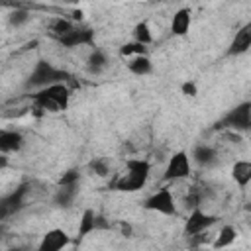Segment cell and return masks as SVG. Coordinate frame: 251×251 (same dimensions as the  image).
Wrapping results in <instances>:
<instances>
[{"label": "cell", "instance_id": "6da1fadb", "mask_svg": "<svg viewBox=\"0 0 251 251\" xmlns=\"http://www.w3.org/2000/svg\"><path fill=\"white\" fill-rule=\"evenodd\" d=\"M151 165L145 159H127L124 165V171L114 180V190L120 192H137L141 190L149 180Z\"/></svg>", "mask_w": 251, "mask_h": 251}, {"label": "cell", "instance_id": "7a4b0ae2", "mask_svg": "<svg viewBox=\"0 0 251 251\" xmlns=\"http://www.w3.org/2000/svg\"><path fill=\"white\" fill-rule=\"evenodd\" d=\"M69 98H71V90L65 82L49 84L45 88L35 90V94H31L35 110H43V112H63V110H67Z\"/></svg>", "mask_w": 251, "mask_h": 251}, {"label": "cell", "instance_id": "3957f363", "mask_svg": "<svg viewBox=\"0 0 251 251\" xmlns=\"http://www.w3.org/2000/svg\"><path fill=\"white\" fill-rule=\"evenodd\" d=\"M69 78V75L63 71V69H57L55 65H51L49 61L45 59H39L33 67V71L29 73L27 80H25V86L27 88H45L49 84H57V82H65Z\"/></svg>", "mask_w": 251, "mask_h": 251}, {"label": "cell", "instance_id": "277c9868", "mask_svg": "<svg viewBox=\"0 0 251 251\" xmlns=\"http://www.w3.org/2000/svg\"><path fill=\"white\" fill-rule=\"evenodd\" d=\"M218 129H231V131H247L251 127V102H241L231 108L218 124Z\"/></svg>", "mask_w": 251, "mask_h": 251}, {"label": "cell", "instance_id": "5b68a950", "mask_svg": "<svg viewBox=\"0 0 251 251\" xmlns=\"http://www.w3.org/2000/svg\"><path fill=\"white\" fill-rule=\"evenodd\" d=\"M143 208L149 212L163 214V216H175L176 214V202H175V196H173L169 186H161L151 196H147L143 202Z\"/></svg>", "mask_w": 251, "mask_h": 251}, {"label": "cell", "instance_id": "8992f818", "mask_svg": "<svg viewBox=\"0 0 251 251\" xmlns=\"http://www.w3.org/2000/svg\"><path fill=\"white\" fill-rule=\"evenodd\" d=\"M190 173H192V159H190V155H188L186 151H176V153L169 159V163H167V167H165L163 178H165L167 182H176V180L188 178Z\"/></svg>", "mask_w": 251, "mask_h": 251}, {"label": "cell", "instance_id": "52a82bcc", "mask_svg": "<svg viewBox=\"0 0 251 251\" xmlns=\"http://www.w3.org/2000/svg\"><path fill=\"white\" fill-rule=\"evenodd\" d=\"M216 216L204 212L202 208H192L186 222H184V235L190 239L194 235H200V233H206L214 224H216Z\"/></svg>", "mask_w": 251, "mask_h": 251}, {"label": "cell", "instance_id": "ba28073f", "mask_svg": "<svg viewBox=\"0 0 251 251\" xmlns=\"http://www.w3.org/2000/svg\"><path fill=\"white\" fill-rule=\"evenodd\" d=\"M27 186H29V184H20L16 190H12L10 194H6V196L0 198V222L12 218L14 214H18V212L25 206Z\"/></svg>", "mask_w": 251, "mask_h": 251}, {"label": "cell", "instance_id": "9c48e42d", "mask_svg": "<svg viewBox=\"0 0 251 251\" xmlns=\"http://www.w3.org/2000/svg\"><path fill=\"white\" fill-rule=\"evenodd\" d=\"M65 47H82V45H94V29L82 24H73V27L57 39Z\"/></svg>", "mask_w": 251, "mask_h": 251}, {"label": "cell", "instance_id": "30bf717a", "mask_svg": "<svg viewBox=\"0 0 251 251\" xmlns=\"http://www.w3.org/2000/svg\"><path fill=\"white\" fill-rule=\"evenodd\" d=\"M69 245H71V235L63 227H51L41 235L35 251H63Z\"/></svg>", "mask_w": 251, "mask_h": 251}, {"label": "cell", "instance_id": "8fae6325", "mask_svg": "<svg viewBox=\"0 0 251 251\" xmlns=\"http://www.w3.org/2000/svg\"><path fill=\"white\" fill-rule=\"evenodd\" d=\"M102 216H98L94 210L86 208L82 214H80V220H78V229H76V243H80L86 235H90L92 231L104 227L106 224H102Z\"/></svg>", "mask_w": 251, "mask_h": 251}, {"label": "cell", "instance_id": "7c38bea8", "mask_svg": "<svg viewBox=\"0 0 251 251\" xmlns=\"http://www.w3.org/2000/svg\"><path fill=\"white\" fill-rule=\"evenodd\" d=\"M249 47H251V24H245L243 27H239V31H235V37L227 47V55H243L249 51Z\"/></svg>", "mask_w": 251, "mask_h": 251}, {"label": "cell", "instance_id": "4fadbf2b", "mask_svg": "<svg viewBox=\"0 0 251 251\" xmlns=\"http://www.w3.org/2000/svg\"><path fill=\"white\" fill-rule=\"evenodd\" d=\"M24 145V135L16 129H0V153L10 155L20 151Z\"/></svg>", "mask_w": 251, "mask_h": 251}, {"label": "cell", "instance_id": "5bb4252c", "mask_svg": "<svg viewBox=\"0 0 251 251\" xmlns=\"http://www.w3.org/2000/svg\"><path fill=\"white\" fill-rule=\"evenodd\" d=\"M190 24H192V14L188 8H180L173 14V20H171V33L176 35V37H182L188 33L190 29Z\"/></svg>", "mask_w": 251, "mask_h": 251}, {"label": "cell", "instance_id": "9a60e30c", "mask_svg": "<svg viewBox=\"0 0 251 251\" xmlns=\"http://www.w3.org/2000/svg\"><path fill=\"white\" fill-rule=\"evenodd\" d=\"M235 239H237V229L233 226H224V227H220L216 239L212 241V249L214 251L227 249V247H231L235 243Z\"/></svg>", "mask_w": 251, "mask_h": 251}, {"label": "cell", "instance_id": "2e32d148", "mask_svg": "<svg viewBox=\"0 0 251 251\" xmlns=\"http://www.w3.org/2000/svg\"><path fill=\"white\" fill-rule=\"evenodd\" d=\"M126 65H127V71L135 76H145L153 71V63L147 55H137V57L126 59Z\"/></svg>", "mask_w": 251, "mask_h": 251}, {"label": "cell", "instance_id": "e0dca14e", "mask_svg": "<svg viewBox=\"0 0 251 251\" xmlns=\"http://www.w3.org/2000/svg\"><path fill=\"white\" fill-rule=\"evenodd\" d=\"M231 178H233L241 188H245V186L251 182V163L245 161V159L235 161L233 167H231Z\"/></svg>", "mask_w": 251, "mask_h": 251}, {"label": "cell", "instance_id": "ac0fdd59", "mask_svg": "<svg viewBox=\"0 0 251 251\" xmlns=\"http://www.w3.org/2000/svg\"><path fill=\"white\" fill-rule=\"evenodd\" d=\"M76 194H78V184H71V186H59L57 188V192H55V204L57 206H61V208H69L73 202H75V198H76Z\"/></svg>", "mask_w": 251, "mask_h": 251}, {"label": "cell", "instance_id": "d6986e66", "mask_svg": "<svg viewBox=\"0 0 251 251\" xmlns=\"http://www.w3.org/2000/svg\"><path fill=\"white\" fill-rule=\"evenodd\" d=\"M106 65H108L106 53H104L102 49L94 47V49H92V53H90V55H88V59H86V69H88L90 73L98 75V73H102V71L106 69Z\"/></svg>", "mask_w": 251, "mask_h": 251}, {"label": "cell", "instance_id": "ffe728a7", "mask_svg": "<svg viewBox=\"0 0 251 251\" xmlns=\"http://www.w3.org/2000/svg\"><path fill=\"white\" fill-rule=\"evenodd\" d=\"M133 41H135V43H141V45H145V47L153 41L151 27H149V24H147L145 20H141V22H137V24L133 25Z\"/></svg>", "mask_w": 251, "mask_h": 251}, {"label": "cell", "instance_id": "44dd1931", "mask_svg": "<svg viewBox=\"0 0 251 251\" xmlns=\"http://www.w3.org/2000/svg\"><path fill=\"white\" fill-rule=\"evenodd\" d=\"M198 165H212L216 161V149L210 147V145H198L194 151H192V157Z\"/></svg>", "mask_w": 251, "mask_h": 251}, {"label": "cell", "instance_id": "7402d4cb", "mask_svg": "<svg viewBox=\"0 0 251 251\" xmlns=\"http://www.w3.org/2000/svg\"><path fill=\"white\" fill-rule=\"evenodd\" d=\"M120 55L126 57V59H131V57H137V55H147V47L141 45V43L129 41V43H124L120 47Z\"/></svg>", "mask_w": 251, "mask_h": 251}, {"label": "cell", "instance_id": "603a6c76", "mask_svg": "<svg viewBox=\"0 0 251 251\" xmlns=\"http://www.w3.org/2000/svg\"><path fill=\"white\" fill-rule=\"evenodd\" d=\"M71 27H73V22L67 20V18H55V20L49 24V29H51V33L55 35V39L63 37Z\"/></svg>", "mask_w": 251, "mask_h": 251}, {"label": "cell", "instance_id": "cb8c5ba5", "mask_svg": "<svg viewBox=\"0 0 251 251\" xmlns=\"http://www.w3.org/2000/svg\"><path fill=\"white\" fill-rule=\"evenodd\" d=\"M88 169H90L96 176H108V175H110V163H108L104 157H94V159L88 163Z\"/></svg>", "mask_w": 251, "mask_h": 251}, {"label": "cell", "instance_id": "d4e9b609", "mask_svg": "<svg viewBox=\"0 0 251 251\" xmlns=\"http://www.w3.org/2000/svg\"><path fill=\"white\" fill-rule=\"evenodd\" d=\"M27 20H29V14H27L25 10H16V12H12V14H10V18H8L10 25H16V27L24 25Z\"/></svg>", "mask_w": 251, "mask_h": 251}, {"label": "cell", "instance_id": "484cf974", "mask_svg": "<svg viewBox=\"0 0 251 251\" xmlns=\"http://www.w3.org/2000/svg\"><path fill=\"white\" fill-rule=\"evenodd\" d=\"M78 180H80V175H78V171H67L61 178H59V186H71V184H78Z\"/></svg>", "mask_w": 251, "mask_h": 251}, {"label": "cell", "instance_id": "4316f807", "mask_svg": "<svg viewBox=\"0 0 251 251\" xmlns=\"http://www.w3.org/2000/svg\"><path fill=\"white\" fill-rule=\"evenodd\" d=\"M180 92L184 94V96H196L198 94V86H196V82H192V80H184L182 84H180Z\"/></svg>", "mask_w": 251, "mask_h": 251}, {"label": "cell", "instance_id": "83f0119b", "mask_svg": "<svg viewBox=\"0 0 251 251\" xmlns=\"http://www.w3.org/2000/svg\"><path fill=\"white\" fill-rule=\"evenodd\" d=\"M118 226H120V229H122V233H124V235H127V237L131 235V226H129L127 222H120Z\"/></svg>", "mask_w": 251, "mask_h": 251}, {"label": "cell", "instance_id": "f1b7e54d", "mask_svg": "<svg viewBox=\"0 0 251 251\" xmlns=\"http://www.w3.org/2000/svg\"><path fill=\"white\" fill-rule=\"evenodd\" d=\"M8 165H10V159H8V155H2V153H0V173H2V171H4Z\"/></svg>", "mask_w": 251, "mask_h": 251}, {"label": "cell", "instance_id": "f546056e", "mask_svg": "<svg viewBox=\"0 0 251 251\" xmlns=\"http://www.w3.org/2000/svg\"><path fill=\"white\" fill-rule=\"evenodd\" d=\"M4 235V226H2V222H0V237Z\"/></svg>", "mask_w": 251, "mask_h": 251}, {"label": "cell", "instance_id": "4dcf8cb0", "mask_svg": "<svg viewBox=\"0 0 251 251\" xmlns=\"http://www.w3.org/2000/svg\"><path fill=\"white\" fill-rule=\"evenodd\" d=\"M6 251H20V249H16V247H10V249H6Z\"/></svg>", "mask_w": 251, "mask_h": 251}]
</instances>
